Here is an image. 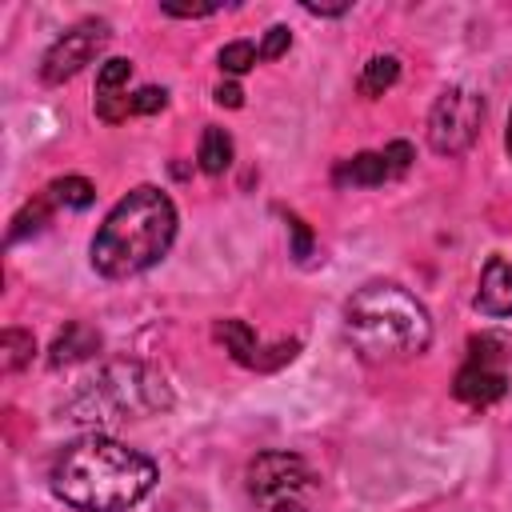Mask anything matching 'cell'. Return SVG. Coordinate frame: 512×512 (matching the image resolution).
<instances>
[{"label":"cell","mask_w":512,"mask_h":512,"mask_svg":"<svg viewBox=\"0 0 512 512\" xmlns=\"http://www.w3.org/2000/svg\"><path fill=\"white\" fill-rule=\"evenodd\" d=\"M164 104H168V92H164V88H136V92H132V116L160 112Z\"/></svg>","instance_id":"cell-18"},{"label":"cell","mask_w":512,"mask_h":512,"mask_svg":"<svg viewBox=\"0 0 512 512\" xmlns=\"http://www.w3.org/2000/svg\"><path fill=\"white\" fill-rule=\"evenodd\" d=\"M216 104H224V108H240V104H244V92H240L236 84H216Z\"/></svg>","instance_id":"cell-23"},{"label":"cell","mask_w":512,"mask_h":512,"mask_svg":"<svg viewBox=\"0 0 512 512\" xmlns=\"http://www.w3.org/2000/svg\"><path fill=\"white\" fill-rule=\"evenodd\" d=\"M176 240V204L156 184H140L116 200L92 236V268L108 280L148 272Z\"/></svg>","instance_id":"cell-2"},{"label":"cell","mask_w":512,"mask_h":512,"mask_svg":"<svg viewBox=\"0 0 512 512\" xmlns=\"http://www.w3.org/2000/svg\"><path fill=\"white\" fill-rule=\"evenodd\" d=\"M504 148H508V156H512V112H508V128H504Z\"/></svg>","instance_id":"cell-24"},{"label":"cell","mask_w":512,"mask_h":512,"mask_svg":"<svg viewBox=\"0 0 512 512\" xmlns=\"http://www.w3.org/2000/svg\"><path fill=\"white\" fill-rule=\"evenodd\" d=\"M288 44H292V32H288L284 24H272V28L264 32L260 56H264V60H276V56H284V52H288Z\"/></svg>","instance_id":"cell-19"},{"label":"cell","mask_w":512,"mask_h":512,"mask_svg":"<svg viewBox=\"0 0 512 512\" xmlns=\"http://www.w3.org/2000/svg\"><path fill=\"white\" fill-rule=\"evenodd\" d=\"M476 308L484 316H512V256H492L480 272Z\"/></svg>","instance_id":"cell-8"},{"label":"cell","mask_w":512,"mask_h":512,"mask_svg":"<svg viewBox=\"0 0 512 512\" xmlns=\"http://www.w3.org/2000/svg\"><path fill=\"white\" fill-rule=\"evenodd\" d=\"M128 76H132V60L112 56L96 72V92H128Z\"/></svg>","instance_id":"cell-17"},{"label":"cell","mask_w":512,"mask_h":512,"mask_svg":"<svg viewBox=\"0 0 512 512\" xmlns=\"http://www.w3.org/2000/svg\"><path fill=\"white\" fill-rule=\"evenodd\" d=\"M220 72H228V76H244L256 60H260V48L252 44V40H232V44H224L220 48Z\"/></svg>","instance_id":"cell-16"},{"label":"cell","mask_w":512,"mask_h":512,"mask_svg":"<svg viewBox=\"0 0 512 512\" xmlns=\"http://www.w3.org/2000/svg\"><path fill=\"white\" fill-rule=\"evenodd\" d=\"M196 160H200V168H204L208 176H220V172L232 164V136H228L224 128H216V124H208V128L200 132Z\"/></svg>","instance_id":"cell-12"},{"label":"cell","mask_w":512,"mask_h":512,"mask_svg":"<svg viewBox=\"0 0 512 512\" xmlns=\"http://www.w3.org/2000/svg\"><path fill=\"white\" fill-rule=\"evenodd\" d=\"M100 348V336L92 332V328H84V324H68L60 336H56V344H52V368H60V364H72V360H84L88 352H96Z\"/></svg>","instance_id":"cell-11"},{"label":"cell","mask_w":512,"mask_h":512,"mask_svg":"<svg viewBox=\"0 0 512 512\" xmlns=\"http://www.w3.org/2000/svg\"><path fill=\"white\" fill-rule=\"evenodd\" d=\"M316 492L320 480L296 452H260L248 464V496L264 512H308Z\"/></svg>","instance_id":"cell-4"},{"label":"cell","mask_w":512,"mask_h":512,"mask_svg":"<svg viewBox=\"0 0 512 512\" xmlns=\"http://www.w3.org/2000/svg\"><path fill=\"white\" fill-rule=\"evenodd\" d=\"M48 480L56 500L76 512H128L152 492L156 464L112 436H84L60 448Z\"/></svg>","instance_id":"cell-1"},{"label":"cell","mask_w":512,"mask_h":512,"mask_svg":"<svg viewBox=\"0 0 512 512\" xmlns=\"http://www.w3.org/2000/svg\"><path fill=\"white\" fill-rule=\"evenodd\" d=\"M216 4H164V16H184V20H196V16H212Z\"/></svg>","instance_id":"cell-22"},{"label":"cell","mask_w":512,"mask_h":512,"mask_svg":"<svg viewBox=\"0 0 512 512\" xmlns=\"http://www.w3.org/2000/svg\"><path fill=\"white\" fill-rule=\"evenodd\" d=\"M344 332L352 348L372 360H408L432 344L428 308L400 284H364L344 304Z\"/></svg>","instance_id":"cell-3"},{"label":"cell","mask_w":512,"mask_h":512,"mask_svg":"<svg viewBox=\"0 0 512 512\" xmlns=\"http://www.w3.org/2000/svg\"><path fill=\"white\" fill-rule=\"evenodd\" d=\"M216 340L224 344V352L236 360V364H244V368H260V340H256V332L244 324V320H220L216 324Z\"/></svg>","instance_id":"cell-10"},{"label":"cell","mask_w":512,"mask_h":512,"mask_svg":"<svg viewBox=\"0 0 512 512\" xmlns=\"http://www.w3.org/2000/svg\"><path fill=\"white\" fill-rule=\"evenodd\" d=\"M44 192H48V200H52L56 208H88V204L96 200V188H92L84 176H60V180H52Z\"/></svg>","instance_id":"cell-14"},{"label":"cell","mask_w":512,"mask_h":512,"mask_svg":"<svg viewBox=\"0 0 512 512\" xmlns=\"http://www.w3.org/2000/svg\"><path fill=\"white\" fill-rule=\"evenodd\" d=\"M108 44V24L104 20H80L72 24L64 36L52 40V48L40 60V80L44 84H64L72 80L84 64H92V56H100V48Z\"/></svg>","instance_id":"cell-7"},{"label":"cell","mask_w":512,"mask_h":512,"mask_svg":"<svg viewBox=\"0 0 512 512\" xmlns=\"http://www.w3.org/2000/svg\"><path fill=\"white\" fill-rule=\"evenodd\" d=\"M384 160H388V172L400 176V172H408V164H412V148H408L404 140H392V144L384 148Z\"/></svg>","instance_id":"cell-20"},{"label":"cell","mask_w":512,"mask_h":512,"mask_svg":"<svg viewBox=\"0 0 512 512\" xmlns=\"http://www.w3.org/2000/svg\"><path fill=\"white\" fill-rule=\"evenodd\" d=\"M36 352V340L32 332H20V328H4L0 336V368L4 372H20Z\"/></svg>","instance_id":"cell-15"},{"label":"cell","mask_w":512,"mask_h":512,"mask_svg":"<svg viewBox=\"0 0 512 512\" xmlns=\"http://www.w3.org/2000/svg\"><path fill=\"white\" fill-rule=\"evenodd\" d=\"M388 176L392 172H388L384 152H360V156L340 160V168H336V184H344V188H372V184H384Z\"/></svg>","instance_id":"cell-9"},{"label":"cell","mask_w":512,"mask_h":512,"mask_svg":"<svg viewBox=\"0 0 512 512\" xmlns=\"http://www.w3.org/2000/svg\"><path fill=\"white\" fill-rule=\"evenodd\" d=\"M400 80V60L396 56H372L368 64H364V72H360V92L364 96H384L392 84Z\"/></svg>","instance_id":"cell-13"},{"label":"cell","mask_w":512,"mask_h":512,"mask_svg":"<svg viewBox=\"0 0 512 512\" xmlns=\"http://www.w3.org/2000/svg\"><path fill=\"white\" fill-rule=\"evenodd\" d=\"M504 352H508V340L504 336H472L468 344V364L456 372L452 380V392L456 400L472 404V408H488L496 404L504 392H508V372H504Z\"/></svg>","instance_id":"cell-5"},{"label":"cell","mask_w":512,"mask_h":512,"mask_svg":"<svg viewBox=\"0 0 512 512\" xmlns=\"http://www.w3.org/2000/svg\"><path fill=\"white\" fill-rule=\"evenodd\" d=\"M484 124V100L472 88H448L428 116V144L440 156H460L472 148Z\"/></svg>","instance_id":"cell-6"},{"label":"cell","mask_w":512,"mask_h":512,"mask_svg":"<svg viewBox=\"0 0 512 512\" xmlns=\"http://www.w3.org/2000/svg\"><path fill=\"white\" fill-rule=\"evenodd\" d=\"M288 232H292V256H296V260H308V256H312V236H308L304 220L288 216Z\"/></svg>","instance_id":"cell-21"}]
</instances>
